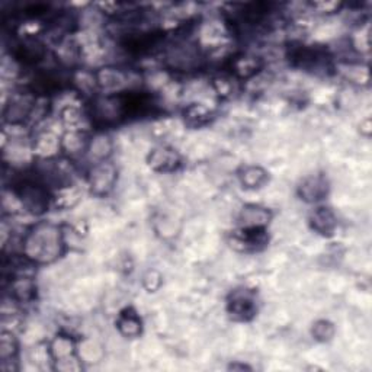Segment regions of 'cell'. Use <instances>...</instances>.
<instances>
[{
    "instance_id": "1",
    "label": "cell",
    "mask_w": 372,
    "mask_h": 372,
    "mask_svg": "<svg viewBox=\"0 0 372 372\" xmlns=\"http://www.w3.org/2000/svg\"><path fill=\"white\" fill-rule=\"evenodd\" d=\"M65 240L60 227L39 222L25 234L22 240L24 258L32 263H51L63 253Z\"/></svg>"
},
{
    "instance_id": "2",
    "label": "cell",
    "mask_w": 372,
    "mask_h": 372,
    "mask_svg": "<svg viewBox=\"0 0 372 372\" xmlns=\"http://www.w3.org/2000/svg\"><path fill=\"white\" fill-rule=\"evenodd\" d=\"M22 208L34 215H41L47 211L53 197L48 194L47 185L41 179H25L18 185L15 191Z\"/></svg>"
},
{
    "instance_id": "3",
    "label": "cell",
    "mask_w": 372,
    "mask_h": 372,
    "mask_svg": "<svg viewBox=\"0 0 372 372\" xmlns=\"http://www.w3.org/2000/svg\"><path fill=\"white\" fill-rule=\"evenodd\" d=\"M164 58H166V65L178 72L195 70L199 67L202 60L199 46L188 39L175 41L164 51Z\"/></svg>"
},
{
    "instance_id": "4",
    "label": "cell",
    "mask_w": 372,
    "mask_h": 372,
    "mask_svg": "<svg viewBox=\"0 0 372 372\" xmlns=\"http://www.w3.org/2000/svg\"><path fill=\"white\" fill-rule=\"evenodd\" d=\"M88 182L95 195H108L114 190L117 182V169L108 160L93 163V166L89 171Z\"/></svg>"
},
{
    "instance_id": "5",
    "label": "cell",
    "mask_w": 372,
    "mask_h": 372,
    "mask_svg": "<svg viewBox=\"0 0 372 372\" xmlns=\"http://www.w3.org/2000/svg\"><path fill=\"white\" fill-rule=\"evenodd\" d=\"M96 85L107 95H115L127 92L130 84V76L117 67H102L93 73Z\"/></svg>"
},
{
    "instance_id": "6",
    "label": "cell",
    "mask_w": 372,
    "mask_h": 372,
    "mask_svg": "<svg viewBox=\"0 0 372 372\" xmlns=\"http://www.w3.org/2000/svg\"><path fill=\"white\" fill-rule=\"evenodd\" d=\"M229 313L237 320H251L256 314V297L249 289H236L232 293L229 303Z\"/></svg>"
},
{
    "instance_id": "7",
    "label": "cell",
    "mask_w": 372,
    "mask_h": 372,
    "mask_svg": "<svg viewBox=\"0 0 372 372\" xmlns=\"http://www.w3.org/2000/svg\"><path fill=\"white\" fill-rule=\"evenodd\" d=\"M31 147L35 156L51 160L61 150V138L53 130L44 128L36 133Z\"/></svg>"
},
{
    "instance_id": "8",
    "label": "cell",
    "mask_w": 372,
    "mask_h": 372,
    "mask_svg": "<svg viewBox=\"0 0 372 372\" xmlns=\"http://www.w3.org/2000/svg\"><path fill=\"white\" fill-rule=\"evenodd\" d=\"M149 164L157 172H172L180 164V157L175 149L159 146L150 153Z\"/></svg>"
},
{
    "instance_id": "9",
    "label": "cell",
    "mask_w": 372,
    "mask_h": 372,
    "mask_svg": "<svg viewBox=\"0 0 372 372\" xmlns=\"http://www.w3.org/2000/svg\"><path fill=\"white\" fill-rule=\"evenodd\" d=\"M328 192L327 179L321 175H313L305 178L298 188V194L301 199L307 202H319L326 198Z\"/></svg>"
},
{
    "instance_id": "10",
    "label": "cell",
    "mask_w": 372,
    "mask_h": 372,
    "mask_svg": "<svg viewBox=\"0 0 372 372\" xmlns=\"http://www.w3.org/2000/svg\"><path fill=\"white\" fill-rule=\"evenodd\" d=\"M272 214L267 208L260 205H246L240 213V227L244 229H265V225L271 221Z\"/></svg>"
},
{
    "instance_id": "11",
    "label": "cell",
    "mask_w": 372,
    "mask_h": 372,
    "mask_svg": "<svg viewBox=\"0 0 372 372\" xmlns=\"http://www.w3.org/2000/svg\"><path fill=\"white\" fill-rule=\"evenodd\" d=\"M310 222H312L313 229L323 236H332L338 227V218L335 213L327 206L316 208L310 215Z\"/></svg>"
},
{
    "instance_id": "12",
    "label": "cell",
    "mask_w": 372,
    "mask_h": 372,
    "mask_svg": "<svg viewBox=\"0 0 372 372\" xmlns=\"http://www.w3.org/2000/svg\"><path fill=\"white\" fill-rule=\"evenodd\" d=\"M260 58L251 54H240L232 58L230 67L233 74L239 79H249L255 76L260 69Z\"/></svg>"
},
{
    "instance_id": "13",
    "label": "cell",
    "mask_w": 372,
    "mask_h": 372,
    "mask_svg": "<svg viewBox=\"0 0 372 372\" xmlns=\"http://www.w3.org/2000/svg\"><path fill=\"white\" fill-rule=\"evenodd\" d=\"M88 146H89V140L85 131L69 130L63 137H61V150H65L70 156L86 153Z\"/></svg>"
},
{
    "instance_id": "14",
    "label": "cell",
    "mask_w": 372,
    "mask_h": 372,
    "mask_svg": "<svg viewBox=\"0 0 372 372\" xmlns=\"http://www.w3.org/2000/svg\"><path fill=\"white\" fill-rule=\"evenodd\" d=\"M119 332L127 338H135L141 333V319L134 308H126L119 313L117 320Z\"/></svg>"
},
{
    "instance_id": "15",
    "label": "cell",
    "mask_w": 372,
    "mask_h": 372,
    "mask_svg": "<svg viewBox=\"0 0 372 372\" xmlns=\"http://www.w3.org/2000/svg\"><path fill=\"white\" fill-rule=\"evenodd\" d=\"M81 191L77 188V185L69 183L57 188L55 194L53 195V204L60 210H69L80 201Z\"/></svg>"
},
{
    "instance_id": "16",
    "label": "cell",
    "mask_w": 372,
    "mask_h": 372,
    "mask_svg": "<svg viewBox=\"0 0 372 372\" xmlns=\"http://www.w3.org/2000/svg\"><path fill=\"white\" fill-rule=\"evenodd\" d=\"M112 150V142L111 138L105 134H98L95 138L89 141L88 146V154L92 157L93 163H99L103 160H108V156Z\"/></svg>"
},
{
    "instance_id": "17",
    "label": "cell",
    "mask_w": 372,
    "mask_h": 372,
    "mask_svg": "<svg viewBox=\"0 0 372 372\" xmlns=\"http://www.w3.org/2000/svg\"><path fill=\"white\" fill-rule=\"evenodd\" d=\"M185 119L188 121V124L194 127H201L204 124L210 122L213 118V111L210 107H206V103L195 102L191 103L190 107H186L185 109Z\"/></svg>"
},
{
    "instance_id": "18",
    "label": "cell",
    "mask_w": 372,
    "mask_h": 372,
    "mask_svg": "<svg viewBox=\"0 0 372 372\" xmlns=\"http://www.w3.org/2000/svg\"><path fill=\"white\" fill-rule=\"evenodd\" d=\"M267 180V173L259 166H246L240 172V182L244 185V188L255 190Z\"/></svg>"
},
{
    "instance_id": "19",
    "label": "cell",
    "mask_w": 372,
    "mask_h": 372,
    "mask_svg": "<svg viewBox=\"0 0 372 372\" xmlns=\"http://www.w3.org/2000/svg\"><path fill=\"white\" fill-rule=\"evenodd\" d=\"M2 350H0V352H2V359L4 362L12 359L16 352H18V343L15 340V336L12 335V332H4L2 333Z\"/></svg>"
},
{
    "instance_id": "20",
    "label": "cell",
    "mask_w": 372,
    "mask_h": 372,
    "mask_svg": "<svg viewBox=\"0 0 372 372\" xmlns=\"http://www.w3.org/2000/svg\"><path fill=\"white\" fill-rule=\"evenodd\" d=\"M313 335H314V338L317 340H321V342L330 340V339L333 338V335H335V327H333V324L330 323V321L320 320L313 327Z\"/></svg>"
},
{
    "instance_id": "21",
    "label": "cell",
    "mask_w": 372,
    "mask_h": 372,
    "mask_svg": "<svg viewBox=\"0 0 372 372\" xmlns=\"http://www.w3.org/2000/svg\"><path fill=\"white\" fill-rule=\"evenodd\" d=\"M313 9H316L319 13H333L336 11H339L340 4L336 2H319V4H312Z\"/></svg>"
}]
</instances>
